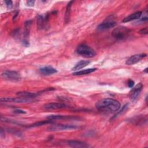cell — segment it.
Returning a JSON list of instances; mask_svg holds the SVG:
<instances>
[{
    "mask_svg": "<svg viewBox=\"0 0 148 148\" xmlns=\"http://www.w3.org/2000/svg\"><path fill=\"white\" fill-rule=\"evenodd\" d=\"M130 34V30L125 27H118L112 31V36L117 40H124Z\"/></svg>",
    "mask_w": 148,
    "mask_h": 148,
    "instance_id": "obj_3",
    "label": "cell"
},
{
    "mask_svg": "<svg viewBox=\"0 0 148 148\" xmlns=\"http://www.w3.org/2000/svg\"><path fill=\"white\" fill-rule=\"evenodd\" d=\"M41 74L44 75H50L57 72V71L52 67H45L40 70Z\"/></svg>",
    "mask_w": 148,
    "mask_h": 148,
    "instance_id": "obj_14",
    "label": "cell"
},
{
    "mask_svg": "<svg viewBox=\"0 0 148 148\" xmlns=\"http://www.w3.org/2000/svg\"><path fill=\"white\" fill-rule=\"evenodd\" d=\"M47 119L49 120H67V119H71L72 117L64 115H50L47 117Z\"/></svg>",
    "mask_w": 148,
    "mask_h": 148,
    "instance_id": "obj_18",
    "label": "cell"
},
{
    "mask_svg": "<svg viewBox=\"0 0 148 148\" xmlns=\"http://www.w3.org/2000/svg\"><path fill=\"white\" fill-rule=\"evenodd\" d=\"M130 121L134 124L140 125L144 124V123L147 121V118L146 117L143 116H137L135 117H134L133 118H132L130 120Z\"/></svg>",
    "mask_w": 148,
    "mask_h": 148,
    "instance_id": "obj_13",
    "label": "cell"
},
{
    "mask_svg": "<svg viewBox=\"0 0 148 148\" xmlns=\"http://www.w3.org/2000/svg\"><path fill=\"white\" fill-rule=\"evenodd\" d=\"M78 128V127L75 125L72 124H55L52 125L48 127V131H60L69 130H75Z\"/></svg>",
    "mask_w": 148,
    "mask_h": 148,
    "instance_id": "obj_6",
    "label": "cell"
},
{
    "mask_svg": "<svg viewBox=\"0 0 148 148\" xmlns=\"http://www.w3.org/2000/svg\"><path fill=\"white\" fill-rule=\"evenodd\" d=\"M35 98L19 97L16 98H1V102H14V103H30L35 101Z\"/></svg>",
    "mask_w": 148,
    "mask_h": 148,
    "instance_id": "obj_5",
    "label": "cell"
},
{
    "mask_svg": "<svg viewBox=\"0 0 148 148\" xmlns=\"http://www.w3.org/2000/svg\"><path fill=\"white\" fill-rule=\"evenodd\" d=\"M9 130H8V131L14 135H16L17 136H20L22 134L20 131H19V130H17L16 129H9Z\"/></svg>",
    "mask_w": 148,
    "mask_h": 148,
    "instance_id": "obj_24",
    "label": "cell"
},
{
    "mask_svg": "<svg viewBox=\"0 0 148 148\" xmlns=\"http://www.w3.org/2000/svg\"><path fill=\"white\" fill-rule=\"evenodd\" d=\"M74 1H70L68 4L67 5V8H66V12L65 15V18H64V22L65 23H68L70 20V12H71V8L72 5V3Z\"/></svg>",
    "mask_w": 148,
    "mask_h": 148,
    "instance_id": "obj_19",
    "label": "cell"
},
{
    "mask_svg": "<svg viewBox=\"0 0 148 148\" xmlns=\"http://www.w3.org/2000/svg\"><path fill=\"white\" fill-rule=\"evenodd\" d=\"M143 72H145L147 73V68H146V69H145V70Z\"/></svg>",
    "mask_w": 148,
    "mask_h": 148,
    "instance_id": "obj_31",
    "label": "cell"
},
{
    "mask_svg": "<svg viewBox=\"0 0 148 148\" xmlns=\"http://www.w3.org/2000/svg\"><path fill=\"white\" fill-rule=\"evenodd\" d=\"M90 63L89 61H86V60H82L79 62H78L75 67L72 68L73 71H78L79 70H81L82 68L86 67Z\"/></svg>",
    "mask_w": 148,
    "mask_h": 148,
    "instance_id": "obj_17",
    "label": "cell"
},
{
    "mask_svg": "<svg viewBox=\"0 0 148 148\" xmlns=\"http://www.w3.org/2000/svg\"><path fill=\"white\" fill-rule=\"evenodd\" d=\"M27 5L30 7H33L34 6V3H35V1H27Z\"/></svg>",
    "mask_w": 148,
    "mask_h": 148,
    "instance_id": "obj_30",
    "label": "cell"
},
{
    "mask_svg": "<svg viewBox=\"0 0 148 148\" xmlns=\"http://www.w3.org/2000/svg\"><path fill=\"white\" fill-rule=\"evenodd\" d=\"M5 3L6 4V5H7V7L8 9L11 10L12 8V6H13L12 1H5Z\"/></svg>",
    "mask_w": 148,
    "mask_h": 148,
    "instance_id": "obj_25",
    "label": "cell"
},
{
    "mask_svg": "<svg viewBox=\"0 0 148 148\" xmlns=\"http://www.w3.org/2000/svg\"><path fill=\"white\" fill-rule=\"evenodd\" d=\"M52 120H45V121H38L37 123H35L33 124H31L29 126V127L30 128H32V127H40L45 124H48L49 123H52Z\"/></svg>",
    "mask_w": 148,
    "mask_h": 148,
    "instance_id": "obj_22",
    "label": "cell"
},
{
    "mask_svg": "<svg viewBox=\"0 0 148 148\" xmlns=\"http://www.w3.org/2000/svg\"><path fill=\"white\" fill-rule=\"evenodd\" d=\"M139 33L141 34H143V35H147V33H148V30H147V27H145L142 30H140Z\"/></svg>",
    "mask_w": 148,
    "mask_h": 148,
    "instance_id": "obj_26",
    "label": "cell"
},
{
    "mask_svg": "<svg viewBox=\"0 0 148 148\" xmlns=\"http://www.w3.org/2000/svg\"><path fill=\"white\" fill-rule=\"evenodd\" d=\"M134 83H135L132 80H131V79H130V80H128V87H130V88H132V87H134Z\"/></svg>",
    "mask_w": 148,
    "mask_h": 148,
    "instance_id": "obj_27",
    "label": "cell"
},
{
    "mask_svg": "<svg viewBox=\"0 0 148 148\" xmlns=\"http://www.w3.org/2000/svg\"><path fill=\"white\" fill-rule=\"evenodd\" d=\"M67 107V105L63 103H59V102H52L45 104L43 106L44 109L47 110H56L60 109L65 108Z\"/></svg>",
    "mask_w": 148,
    "mask_h": 148,
    "instance_id": "obj_8",
    "label": "cell"
},
{
    "mask_svg": "<svg viewBox=\"0 0 148 148\" xmlns=\"http://www.w3.org/2000/svg\"><path fill=\"white\" fill-rule=\"evenodd\" d=\"M97 70V68H89L86 69L82 71H79L76 72H74L73 74L74 75H87L89 74H91L92 72H94Z\"/></svg>",
    "mask_w": 148,
    "mask_h": 148,
    "instance_id": "obj_20",
    "label": "cell"
},
{
    "mask_svg": "<svg viewBox=\"0 0 148 148\" xmlns=\"http://www.w3.org/2000/svg\"><path fill=\"white\" fill-rule=\"evenodd\" d=\"M128 107V104H126V105H124V106L121 108V109L120 110L117 111V113L115 115V116H113V118H115V117H116L117 116L121 115L122 113H123L124 112H125V110L127 109Z\"/></svg>",
    "mask_w": 148,
    "mask_h": 148,
    "instance_id": "obj_23",
    "label": "cell"
},
{
    "mask_svg": "<svg viewBox=\"0 0 148 148\" xmlns=\"http://www.w3.org/2000/svg\"><path fill=\"white\" fill-rule=\"evenodd\" d=\"M132 88L130 93V97L132 101H135L139 96L143 88V85L141 83H139Z\"/></svg>",
    "mask_w": 148,
    "mask_h": 148,
    "instance_id": "obj_7",
    "label": "cell"
},
{
    "mask_svg": "<svg viewBox=\"0 0 148 148\" xmlns=\"http://www.w3.org/2000/svg\"><path fill=\"white\" fill-rule=\"evenodd\" d=\"M14 112L16 113H21V114L26 113L25 111H24L23 110H20V109H16L14 110Z\"/></svg>",
    "mask_w": 148,
    "mask_h": 148,
    "instance_id": "obj_28",
    "label": "cell"
},
{
    "mask_svg": "<svg viewBox=\"0 0 148 148\" xmlns=\"http://www.w3.org/2000/svg\"><path fill=\"white\" fill-rule=\"evenodd\" d=\"M37 27L38 29L41 30V29H44V26L45 25V20L44 19L43 16H42L41 15H38L37 16Z\"/></svg>",
    "mask_w": 148,
    "mask_h": 148,
    "instance_id": "obj_21",
    "label": "cell"
},
{
    "mask_svg": "<svg viewBox=\"0 0 148 148\" xmlns=\"http://www.w3.org/2000/svg\"><path fill=\"white\" fill-rule=\"evenodd\" d=\"M68 145L72 147H79V148H85L89 147V145L86 143L79 141V140H71L67 142Z\"/></svg>",
    "mask_w": 148,
    "mask_h": 148,
    "instance_id": "obj_12",
    "label": "cell"
},
{
    "mask_svg": "<svg viewBox=\"0 0 148 148\" xmlns=\"http://www.w3.org/2000/svg\"><path fill=\"white\" fill-rule=\"evenodd\" d=\"M1 76L5 80L14 82H19L22 79L20 74L15 71H5L2 73Z\"/></svg>",
    "mask_w": 148,
    "mask_h": 148,
    "instance_id": "obj_4",
    "label": "cell"
},
{
    "mask_svg": "<svg viewBox=\"0 0 148 148\" xmlns=\"http://www.w3.org/2000/svg\"><path fill=\"white\" fill-rule=\"evenodd\" d=\"M76 52L78 55L86 58H92L96 55V52L93 48L85 44L79 45Z\"/></svg>",
    "mask_w": 148,
    "mask_h": 148,
    "instance_id": "obj_2",
    "label": "cell"
},
{
    "mask_svg": "<svg viewBox=\"0 0 148 148\" xmlns=\"http://www.w3.org/2000/svg\"><path fill=\"white\" fill-rule=\"evenodd\" d=\"M0 136H1V138H4L5 136V131L3 129V128H1V130H0Z\"/></svg>",
    "mask_w": 148,
    "mask_h": 148,
    "instance_id": "obj_29",
    "label": "cell"
},
{
    "mask_svg": "<svg viewBox=\"0 0 148 148\" xmlns=\"http://www.w3.org/2000/svg\"><path fill=\"white\" fill-rule=\"evenodd\" d=\"M147 56L145 53H141V54H137L131 56L128 58L126 61V64L128 65L135 64L139 61H140L142 59L146 57Z\"/></svg>",
    "mask_w": 148,
    "mask_h": 148,
    "instance_id": "obj_10",
    "label": "cell"
},
{
    "mask_svg": "<svg viewBox=\"0 0 148 148\" xmlns=\"http://www.w3.org/2000/svg\"><path fill=\"white\" fill-rule=\"evenodd\" d=\"M17 95L19 97H27V98H35L38 95V93H30V92H27V91H22V92H18L17 93Z\"/></svg>",
    "mask_w": 148,
    "mask_h": 148,
    "instance_id": "obj_16",
    "label": "cell"
},
{
    "mask_svg": "<svg viewBox=\"0 0 148 148\" xmlns=\"http://www.w3.org/2000/svg\"><path fill=\"white\" fill-rule=\"evenodd\" d=\"M116 23L115 21L107 19V20H106L104 22L98 25V26L97 27V30L98 31L108 30L111 28L114 27L116 26Z\"/></svg>",
    "mask_w": 148,
    "mask_h": 148,
    "instance_id": "obj_9",
    "label": "cell"
},
{
    "mask_svg": "<svg viewBox=\"0 0 148 148\" xmlns=\"http://www.w3.org/2000/svg\"><path fill=\"white\" fill-rule=\"evenodd\" d=\"M95 106L99 111L105 113H111L117 112L120 108V103L113 98H104L98 101Z\"/></svg>",
    "mask_w": 148,
    "mask_h": 148,
    "instance_id": "obj_1",
    "label": "cell"
},
{
    "mask_svg": "<svg viewBox=\"0 0 148 148\" xmlns=\"http://www.w3.org/2000/svg\"><path fill=\"white\" fill-rule=\"evenodd\" d=\"M31 26V20H29V21H27L26 22H25V32H24L25 40H23V43L26 45H27L29 44L28 38L29 37Z\"/></svg>",
    "mask_w": 148,
    "mask_h": 148,
    "instance_id": "obj_11",
    "label": "cell"
},
{
    "mask_svg": "<svg viewBox=\"0 0 148 148\" xmlns=\"http://www.w3.org/2000/svg\"><path fill=\"white\" fill-rule=\"evenodd\" d=\"M141 15H142V12H140V11L135 12V13L128 16L127 17L123 19V22L127 23V22H131V21H133V20H135L139 19L140 18Z\"/></svg>",
    "mask_w": 148,
    "mask_h": 148,
    "instance_id": "obj_15",
    "label": "cell"
}]
</instances>
